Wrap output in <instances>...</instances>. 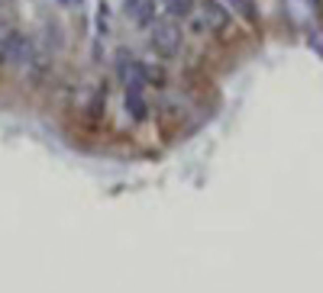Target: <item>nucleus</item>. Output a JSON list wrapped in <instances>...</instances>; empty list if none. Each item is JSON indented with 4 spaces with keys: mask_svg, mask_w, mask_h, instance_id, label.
Wrapping results in <instances>:
<instances>
[{
    "mask_svg": "<svg viewBox=\"0 0 323 293\" xmlns=\"http://www.w3.org/2000/svg\"><path fill=\"white\" fill-rule=\"evenodd\" d=\"M181 39H185V32H181V26L174 20H155L152 23L149 42H152V49L159 52L162 58H174V55H178V52H181Z\"/></svg>",
    "mask_w": 323,
    "mask_h": 293,
    "instance_id": "nucleus-1",
    "label": "nucleus"
},
{
    "mask_svg": "<svg viewBox=\"0 0 323 293\" xmlns=\"http://www.w3.org/2000/svg\"><path fill=\"white\" fill-rule=\"evenodd\" d=\"M197 13H200V23L207 26V32H226L230 29V10H226L220 0H200Z\"/></svg>",
    "mask_w": 323,
    "mask_h": 293,
    "instance_id": "nucleus-2",
    "label": "nucleus"
},
{
    "mask_svg": "<svg viewBox=\"0 0 323 293\" xmlns=\"http://www.w3.org/2000/svg\"><path fill=\"white\" fill-rule=\"evenodd\" d=\"M123 100H126V113L133 122H146L149 119V100H146V84H133L123 87Z\"/></svg>",
    "mask_w": 323,
    "mask_h": 293,
    "instance_id": "nucleus-3",
    "label": "nucleus"
},
{
    "mask_svg": "<svg viewBox=\"0 0 323 293\" xmlns=\"http://www.w3.org/2000/svg\"><path fill=\"white\" fill-rule=\"evenodd\" d=\"M117 77L123 87H133V84H146L142 74H139V58H133L126 49L117 52Z\"/></svg>",
    "mask_w": 323,
    "mask_h": 293,
    "instance_id": "nucleus-4",
    "label": "nucleus"
},
{
    "mask_svg": "<svg viewBox=\"0 0 323 293\" xmlns=\"http://www.w3.org/2000/svg\"><path fill=\"white\" fill-rule=\"evenodd\" d=\"M49 71H52V55H49V52H39V49H36V52H32V58L26 61V77H29L32 84H42Z\"/></svg>",
    "mask_w": 323,
    "mask_h": 293,
    "instance_id": "nucleus-5",
    "label": "nucleus"
},
{
    "mask_svg": "<svg viewBox=\"0 0 323 293\" xmlns=\"http://www.w3.org/2000/svg\"><path fill=\"white\" fill-rule=\"evenodd\" d=\"M126 16L139 26L155 23V0H126Z\"/></svg>",
    "mask_w": 323,
    "mask_h": 293,
    "instance_id": "nucleus-6",
    "label": "nucleus"
},
{
    "mask_svg": "<svg viewBox=\"0 0 323 293\" xmlns=\"http://www.w3.org/2000/svg\"><path fill=\"white\" fill-rule=\"evenodd\" d=\"M139 74H142V81L146 87H162L165 84V68H162V61H139Z\"/></svg>",
    "mask_w": 323,
    "mask_h": 293,
    "instance_id": "nucleus-7",
    "label": "nucleus"
},
{
    "mask_svg": "<svg viewBox=\"0 0 323 293\" xmlns=\"http://www.w3.org/2000/svg\"><path fill=\"white\" fill-rule=\"evenodd\" d=\"M13 42H16V29L7 23H0V65H7L13 55Z\"/></svg>",
    "mask_w": 323,
    "mask_h": 293,
    "instance_id": "nucleus-8",
    "label": "nucleus"
},
{
    "mask_svg": "<svg viewBox=\"0 0 323 293\" xmlns=\"http://www.w3.org/2000/svg\"><path fill=\"white\" fill-rule=\"evenodd\" d=\"M103 110H107V84H100L97 91L91 94V103H87V116L91 119H100Z\"/></svg>",
    "mask_w": 323,
    "mask_h": 293,
    "instance_id": "nucleus-9",
    "label": "nucleus"
},
{
    "mask_svg": "<svg viewBox=\"0 0 323 293\" xmlns=\"http://www.w3.org/2000/svg\"><path fill=\"white\" fill-rule=\"evenodd\" d=\"M230 7H233V10H236L246 23H252V26L259 23V10H256V4H252V0H230Z\"/></svg>",
    "mask_w": 323,
    "mask_h": 293,
    "instance_id": "nucleus-10",
    "label": "nucleus"
},
{
    "mask_svg": "<svg viewBox=\"0 0 323 293\" xmlns=\"http://www.w3.org/2000/svg\"><path fill=\"white\" fill-rule=\"evenodd\" d=\"M107 32H110V7H107V0H100L97 4V39H103Z\"/></svg>",
    "mask_w": 323,
    "mask_h": 293,
    "instance_id": "nucleus-11",
    "label": "nucleus"
},
{
    "mask_svg": "<svg viewBox=\"0 0 323 293\" xmlns=\"http://www.w3.org/2000/svg\"><path fill=\"white\" fill-rule=\"evenodd\" d=\"M168 13H171V16H181V20H188V16L194 13V0H168Z\"/></svg>",
    "mask_w": 323,
    "mask_h": 293,
    "instance_id": "nucleus-12",
    "label": "nucleus"
},
{
    "mask_svg": "<svg viewBox=\"0 0 323 293\" xmlns=\"http://www.w3.org/2000/svg\"><path fill=\"white\" fill-rule=\"evenodd\" d=\"M58 4H68V0H58Z\"/></svg>",
    "mask_w": 323,
    "mask_h": 293,
    "instance_id": "nucleus-13",
    "label": "nucleus"
}]
</instances>
